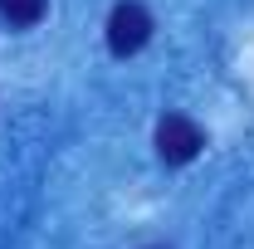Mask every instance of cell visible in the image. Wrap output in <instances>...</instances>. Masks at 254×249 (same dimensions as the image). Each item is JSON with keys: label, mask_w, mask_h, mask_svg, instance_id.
<instances>
[{"label": "cell", "mask_w": 254, "mask_h": 249, "mask_svg": "<svg viewBox=\"0 0 254 249\" xmlns=\"http://www.w3.org/2000/svg\"><path fill=\"white\" fill-rule=\"evenodd\" d=\"M147 39H152V15H147V5H137V0L113 5V15H108V49H113L118 59H132Z\"/></svg>", "instance_id": "7a4b0ae2"}, {"label": "cell", "mask_w": 254, "mask_h": 249, "mask_svg": "<svg viewBox=\"0 0 254 249\" xmlns=\"http://www.w3.org/2000/svg\"><path fill=\"white\" fill-rule=\"evenodd\" d=\"M152 249H166V245H152Z\"/></svg>", "instance_id": "277c9868"}, {"label": "cell", "mask_w": 254, "mask_h": 249, "mask_svg": "<svg viewBox=\"0 0 254 249\" xmlns=\"http://www.w3.org/2000/svg\"><path fill=\"white\" fill-rule=\"evenodd\" d=\"M44 10H49V0H0V15L15 25V30H30L44 20Z\"/></svg>", "instance_id": "3957f363"}, {"label": "cell", "mask_w": 254, "mask_h": 249, "mask_svg": "<svg viewBox=\"0 0 254 249\" xmlns=\"http://www.w3.org/2000/svg\"><path fill=\"white\" fill-rule=\"evenodd\" d=\"M200 147H205V132H200V123H190L186 113H166V118L157 123V156L166 161V166L195 161Z\"/></svg>", "instance_id": "6da1fadb"}]
</instances>
